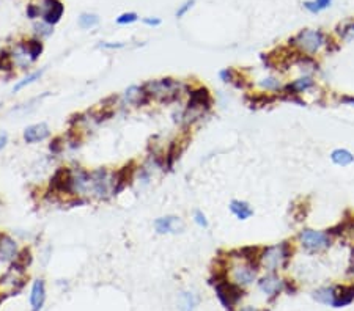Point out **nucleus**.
<instances>
[{
    "instance_id": "20",
    "label": "nucleus",
    "mask_w": 354,
    "mask_h": 311,
    "mask_svg": "<svg viewBox=\"0 0 354 311\" xmlns=\"http://www.w3.org/2000/svg\"><path fill=\"white\" fill-rule=\"evenodd\" d=\"M181 151L183 149H179V143L177 140L170 143L169 148H167V153H165V156H164V167H165L164 170H172L173 164L178 161Z\"/></svg>"
},
{
    "instance_id": "21",
    "label": "nucleus",
    "mask_w": 354,
    "mask_h": 311,
    "mask_svg": "<svg viewBox=\"0 0 354 311\" xmlns=\"http://www.w3.org/2000/svg\"><path fill=\"white\" fill-rule=\"evenodd\" d=\"M330 159H332L334 164L342 165V167H346V165H350V164L354 162V156L350 153L348 149H335V151H332Z\"/></svg>"
},
{
    "instance_id": "6",
    "label": "nucleus",
    "mask_w": 354,
    "mask_h": 311,
    "mask_svg": "<svg viewBox=\"0 0 354 311\" xmlns=\"http://www.w3.org/2000/svg\"><path fill=\"white\" fill-rule=\"evenodd\" d=\"M299 240L308 252H320V250H325L330 245V236L326 231L304 230L299 234Z\"/></svg>"
},
{
    "instance_id": "8",
    "label": "nucleus",
    "mask_w": 354,
    "mask_h": 311,
    "mask_svg": "<svg viewBox=\"0 0 354 311\" xmlns=\"http://www.w3.org/2000/svg\"><path fill=\"white\" fill-rule=\"evenodd\" d=\"M49 189L52 191V193H57V195H60V193L73 195V192H71V168H68V167H60V168H57L49 181Z\"/></svg>"
},
{
    "instance_id": "34",
    "label": "nucleus",
    "mask_w": 354,
    "mask_h": 311,
    "mask_svg": "<svg viewBox=\"0 0 354 311\" xmlns=\"http://www.w3.org/2000/svg\"><path fill=\"white\" fill-rule=\"evenodd\" d=\"M194 2H195V0H187V2H186L183 6H181V8H179V10L177 11V18H181V16H184V13H186L187 10H191V8H192Z\"/></svg>"
},
{
    "instance_id": "15",
    "label": "nucleus",
    "mask_w": 354,
    "mask_h": 311,
    "mask_svg": "<svg viewBox=\"0 0 354 311\" xmlns=\"http://www.w3.org/2000/svg\"><path fill=\"white\" fill-rule=\"evenodd\" d=\"M44 5H46V11L43 13V19L46 24L54 25L60 21L63 14L65 6L60 0H44Z\"/></svg>"
},
{
    "instance_id": "25",
    "label": "nucleus",
    "mask_w": 354,
    "mask_h": 311,
    "mask_svg": "<svg viewBox=\"0 0 354 311\" xmlns=\"http://www.w3.org/2000/svg\"><path fill=\"white\" fill-rule=\"evenodd\" d=\"M329 5H330V0H315V2H305L304 3L305 8L312 13H318L321 10L328 8Z\"/></svg>"
},
{
    "instance_id": "26",
    "label": "nucleus",
    "mask_w": 354,
    "mask_h": 311,
    "mask_svg": "<svg viewBox=\"0 0 354 311\" xmlns=\"http://www.w3.org/2000/svg\"><path fill=\"white\" fill-rule=\"evenodd\" d=\"M98 24V16H95V14H88V13H84V14H80V18H79V25L82 28H92Z\"/></svg>"
},
{
    "instance_id": "24",
    "label": "nucleus",
    "mask_w": 354,
    "mask_h": 311,
    "mask_svg": "<svg viewBox=\"0 0 354 311\" xmlns=\"http://www.w3.org/2000/svg\"><path fill=\"white\" fill-rule=\"evenodd\" d=\"M315 299L321 303H326V305H332L334 303V287H323V289L316 291Z\"/></svg>"
},
{
    "instance_id": "18",
    "label": "nucleus",
    "mask_w": 354,
    "mask_h": 311,
    "mask_svg": "<svg viewBox=\"0 0 354 311\" xmlns=\"http://www.w3.org/2000/svg\"><path fill=\"white\" fill-rule=\"evenodd\" d=\"M353 300H354V285L334 287V303H332V307L340 308V307H345V305H350Z\"/></svg>"
},
{
    "instance_id": "16",
    "label": "nucleus",
    "mask_w": 354,
    "mask_h": 311,
    "mask_svg": "<svg viewBox=\"0 0 354 311\" xmlns=\"http://www.w3.org/2000/svg\"><path fill=\"white\" fill-rule=\"evenodd\" d=\"M258 286H260V289L265 292V294L271 295V297H274V295H277V294L285 287V282H283L282 278H278L277 275L269 274V275L263 277V278L260 280Z\"/></svg>"
},
{
    "instance_id": "9",
    "label": "nucleus",
    "mask_w": 354,
    "mask_h": 311,
    "mask_svg": "<svg viewBox=\"0 0 354 311\" xmlns=\"http://www.w3.org/2000/svg\"><path fill=\"white\" fill-rule=\"evenodd\" d=\"M134 171H135V164L129 162L125 167H122L120 170L112 173V195H120L125 189L131 184V181L134 178Z\"/></svg>"
},
{
    "instance_id": "28",
    "label": "nucleus",
    "mask_w": 354,
    "mask_h": 311,
    "mask_svg": "<svg viewBox=\"0 0 354 311\" xmlns=\"http://www.w3.org/2000/svg\"><path fill=\"white\" fill-rule=\"evenodd\" d=\"M260 87L268 90V92H277V90L282 88V83L278 82L277 79H274V77H266V79H263L260 82Z\"/></svg>"
},
{
    "instance_id": "33",
    "label": "nucleus",
    "mask_w": 354,
    "mask_h": 311,
    "mask_svg": "<svg viewBox=\"0 0 354 311\" xmlns=\"http://www.w3.org/2000/svg\"><path fill=\"white\" fill-rule=\"evenodd\" d=\"M194 220H195V223H197L199 226H202V228H206V226H208V220H206L205 214H203L202 211H197V212H195Z\"/></svg>"
},
{
    "instance_id": "40",
    "label": "nucleus",
    "mask_w": 354,
    "mask_h": 311,
    "mask_svg": "<svg viewBox=\"0 0 354 311\" xmlns=\"http://www.w3.org/2000/svg\"><path fill=\"white\" fill-rule=\"evenodd\" d=\"M342 101H343V102H351V104H354V97H343Z\"/></svg>"
},
{
    "instance_id": "30",
    "label": "nucleus",
    "mask_w": 354,
    "mask_h": 311,
    "mask_svg": "<svg viewBox=\"0 0 354 311\" xmlns=\"http://www.w3.org/2000/svg\"><path fill=\"white\" fill-rule=\"evenodd\" d=\"M139 19V16L135 13H125L122 16L117 18V24L120 25H125V24H131V22H135Z\"/></svg>"
},
{
    "instance_id": "14",
    "label": "nucleus",
    "mask_w": 354,
    "mask_h": 311,
    "mask_svg": "<svg viewBox=\"0 0 354 311\" xmlns=\"http://www.w3.org/2000/svg\"><path fill=\"white\" fill-rule=\"evenodd\" d=\"M51 135L49 126L46 123H36L24 129V140L25 143H36L46 140Z\"/></svg>"
},
{
    "instance_id": "27",
    "label": "nucleus",
    "mask_w": 354,
    "mask_h": 311,
    "mask_svg": "<svg viewBox=\"0 0 354 311\" xmlns=\"http://www.w3.org/2000/svg\"><path fill=\"white\" fill-rule=\"evenodd\" d=\"M338 35H340L346 41L353 40L354 38V22H346V24L338 27Z\"/></svg>"
},
{
    "instance_id": "5",
    "label": "nucleus",
    "mask_w": 354,
    "mask_h": 311,
    "mask_svg": "<svg viewBox=\"0 0 354 311\" xmlns=\"http://www.w3.org/2000/svg\"><path fill=\"white\" fill-rule=\"evenodd\" d=\"M90 186H92V196L98 200L109 198V193L112 195V173L107 168L90 171Z\"/></svg>"
},
{
    "instance_id": "35",
    "label": "nucleus",
    "mask_w": 354,
    "mask_h": 311,
    "mask_svg": "<svg viewBox=\"0 0 354 311\" xmlns=\"http://www.w3.org/2000/svg\"><path fill=\"white\" fill-rule=\"evenodd\" d=\"M40 14V8H36L35 5H28V8H27V16L30 19H35L36 16Z\"/></svg>"
},
{
    "instance_id": "12",
    "label": "nucleus",
    "mask_w": 354,
    "mask_h": 311,
    "mask_svg": "<svg viewBox=\"0 0 354 311\" xmlns=\"http://www.w3.org/2000/svg\"><path fill=\"white\" fill-rule=\"evenodd\" d=\"M154 228H156L157 234H169V233H179L184 228V225L181 220H179V217L165 215V217H161L156 220Z\"/></svg>"
},
{
    "instance_id": "32",
    "label": "nucleus",
    "mask_w": 354,
    "mask_h": 311,
    "mask_svg": "<svg viewBox=\"0 0 354 311\" xmlns=\"http://www.w3.org/2000/svg\"><path fill=\"white\" fill-rule=\"evenodd\" d=\"M184 299V310L186 311H192V308L195 307V303H197V299H195V295L192 292H186L183 295Z\"/></svg>"
},
{
    "instance_id": "38",
    "label": "nucleus",
    "mask_w": 354,
    "mask_h": 311,
    "mask_svg": "<svg viewBox=\"0 0 354 311\" xmlns=\"http://www.w3.org/2000/svg\"><path fill=\"white\" fill-rule=\"evenodd\" d=\"M350 274L354 275V247H353V252H351V265H350Z\"/></svg>"
},
{
    "instance_id": "13",
    "label": "nucleus",
    "mask_w": 354,
    "mask_h": 311,
    "mask_svg": "<svg viewBox=\"0 0 354 311\" xmlns=\"http://www.w3.org/2000/svg\"><path fill=\"white\" fill-rule=\"evenodd\" d=\"M18 244L16 240L11 239L8 234H2L0 233V261L3 263H10L14 261L18 258Z\"/></svg>"
},
{
    "instance_id": "39",
    "label": "nucleus",
    "mask_w": 354,
    "mask_h": 311,
    "mask_svg": "<svg viewBox=\"0 0 354 311\" xmlns=\"http://www.w3.org/2000/svg\"><path fill=\"white\" fill-rule=\"evenodd\" d=\"M241 311H260V310H257V308H253V307H246V308H243Z\"/></svg>"
},
{
    "instance_id": "31",
    "label": "nucleus",
    "mask_w": 354,
    "mask_h": 311,
    "mask_svg": "<svg viewBox=\"0 0 354 311\" xmlns=\"http://www.w3.org/2000/svg\"><path fill=\"white\" fill-rule=\"evenodd\" d=\"M62 137H55L54 140L51 142V145H49V149H51V153L52 154H60L62 153V149H63V143H62Z\"/></svg>"
},
{
    "instance_id": "19",
    "label": "nucleus",
    "mask_w": 354,
    "mask_h": 311,
    "mask_svg": "<svg viewBox=\"0 0 354 311\" xmlns=\"http://www.w3.org/2000/svg\"><path fill=\"white\" fill-rule=\"evenodd\" d=\"M230 211L235 214L239 220H247L252 214H253V211L251 208V204L249 203H246V201H239V200H233L230 203Z\"/></svg>"
},
{
    "instance_id": "4",
    "label": "nucleus",
    "mask_w": 354,
    "mask_h": 311,
    "mask_svg": "<svg viewBox=\"0 0 354 311\" xmlns=\"http://www.w3.org/2000/svg\"><path fill=\"white\" fill-rule=\"evenodd\" d=\"M214 287H216V294H217V299L221 300L222 305L233 311V308H235L236 303L243 299V287L238 286L236 283H233V282H228L227 277L219 280V282H216L214 283Z\"/></svg>"
},
{
    "instance_id": "17",
    "label": "nucleus",
    "mask_w": 354,
    "mask_h": 311,
    "mask_svg": "<svg viewBox=\"0 0 354 311\" xmlns=\"http://www.w3.org/2000/svg\"><path fill=\"white\" fill-rule=\"evenodd\" d=\"M46 300V286L43 280H35L32 286V294H30V305L32 311H40Z\"/></svg>"
},
{
    "instance_id": "1",
    "label": "nucleus",
    "mask_w": 354,
    "mask_h": 311,
    "mask_svg": "<svg viewBox=\"0 0 354 311\" xmlns=\"http://www.w3.org/2000/svg\"><path fill=\"white\" fill-rule=\"evenodd\" d=\"M183 87L184 85H181V82L170 77L159 79V80H148L147 83H144V88L148 93V96L152 97V99H157L162 104H170L178 101Z\"/></svg>"
},
{
    "instance_id": "2",
    "label": "nucleus",
    "mask_w": 354,
    "mask_h": 311,
    "mask_svg": "<svg viewBox=\"0 0 354 311\" xmlns=\"http://www.w3.org/2000/svg\"><path fill=\"white\" fill-rule=\"evenodd\" d=\"M288 258H290V247L287 242H282V244L263 248L258 261L261 264V267H265L269 272H274L278 267H283Z\"/></svg>"
},
{
    "instance_id": "23",
    "label": "nucleus",
    "mask_w": 354,
    "mask_h": 311,
    "mask_svg": "<svg viewBox=\"0 0 354 311\" xmlns=\"http://www.w3.org/2000/svg\"><path fill=\"white\" fill-rule=\"evenodd\" d=\"M43 72H44V70H40V71H35V72H32L30 75H27V77H24L22 80H19L16 85H14V88H13V93H19L22 88H25V87H28V85H32L33 82H36L38 80L41 75H43Z\"/></svg>"
},
{
    "instance_id": "3",
    "label": "nucleus",
    "mask_w": 354,
    "mask_h": 311,
    "mask_svg": "<svg viewBox=\"0 0 354 311\" xmlns=\"http://www.w3.org/2000/svg\"><path fill=\"white\" fill-rule=\"evenodd\" d=\"M290 44L296 46L301 52L305 54H316L325 44H328L326 36L320 30H303L295 38H291Z\"/></svg>"
},
{
    "instance_id": "22",
    "label": "nucleus",
    "mask_w": 354,
    "mask_h": 311,
    "mask_svg": "<svg viewBox=\"0 0 354 311\" xmlns=\"http://www.w3.org/2000/svg\"><path fill=\"white\" fill-rule=\"evenodd\" d=\"M25 50L32 62L38 60V57L43 54V43L40 40H30L25 43Z\"/></svg>"
},
{
    "instance_id": "36",
    "label": "nucleus",
    "mask_w": 354,
    "mask_h": 311,
    "mask_svg": "<svg viewBox=\"0 0 354 311\" xmlns=\"http://www.w3.org/2000/svg\"><path fill=\"white\" fill-rule=\"evenodd\" d=\"M6 143H8V135H6V134H0V151H2V149L6 146Z\"/></svg>"
},
{
    "instance_id": "10",
    "label": "nucleus",
    "mask_w": 354,
    "mask_h": 311,
    "mask_svg": "<svg viewBox=\"0 0 354 311\" xmlns=\"http://www.w3.org/2000/svg\"><path fill=\"white\" fill-rule=\"evenodd\" d=\"M231 277H233V283H236L238 286L243 287L255 282V278H257V269H255L253 264L251 263L243 265H235L231 272Z\"/></svg>"
},
{
    "instance_id": "11",
    "label": "nucleus",
    "mask_w": 354,
    "mask_h": 311,
    "mask_svg": "<svg viewBox=\"0 0 354 311\" xmlns=\"http://www.w3.org/2000/svg\"><path fill=\"white\" fill-rule=\"evenodd\" d=\"M123 99L126 104L135 105V107H140V105H147L152 101V97L148 96V93L145 92L144 85H132L129 88L125 90L123 93Z\"/></svg>"
},
{
    "instance_id": "29",
    "label": "nucleus",
    "mask_w": 354,
    "mask_h": 311,
    "mask_svg": "<svg viewBox=\"0 0 354 311\" xmlns=\"http://www.w3.org/2000/svg\"><path fill=\"white\" fill-rule=\"evenodd\" d=\"M219 75L225 83H236V80H239V74L233 68H227V70L221 71Z\"/></svg>"
},
{
    "instance_id": "7",
    "label": "nucleus",
    "mask_w": 354,
    "mask_h": 311,
    "mask_svg": "<svg viewBox=\"0 0 354 311\" xmlns=\"http://www.w3.org/2000/svg\"><path fill=\"white\" fill-rule=\"evenodd\" d=\"M71 192L73 195H77V196L92 195L90 171L84 170L82 167H74V168H71Z\"/></svg>"
},
{
    "instance_id": "37",
    "label": "nucleus",
    "mask_w": 354,
    "mask_h": 311,
    "mask_svg": "<svg viewBox=\"0 0 354 311\" xmlns=\"http://www.w3.org/2000/svg\"><path fill=\"white\" fill-rule=\"evenodd\" d=\"M144 22H145L147 25H153V27H156V25H159V24H161V21H159V19H150V18L144 19Z\"/></svg>"
}]
</instances>
